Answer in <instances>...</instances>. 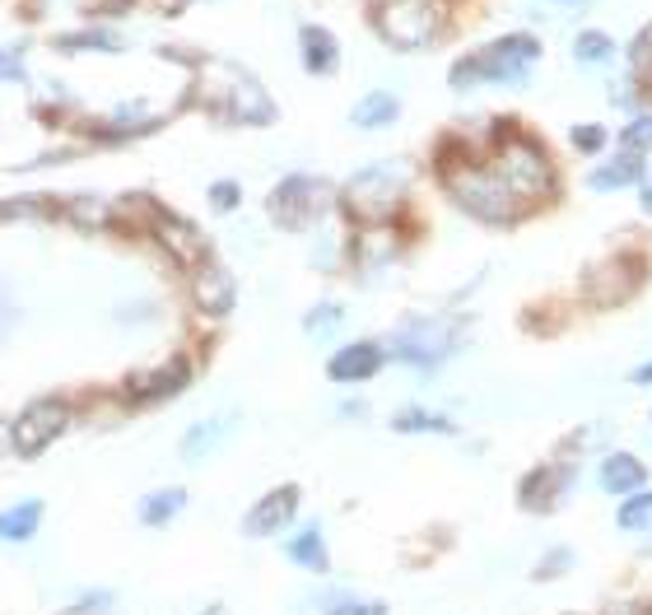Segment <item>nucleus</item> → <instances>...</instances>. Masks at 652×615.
I'll return each mask as SVG.
<instances>
[{"instance_id":"37","label":"nucleus","mask_w":652,"mask_h":615,"mask_svg":"<svg viewBox=\"0 0 652 615\" xmlns=\"http://www.w3.org/2000/svg\"><path fill=\"white\" fill-rule=\"evenodd\" d=\"M633 382H639V388H648V382H652V359L633 368Z\"/></svg>"},{"instance_id":"22","label":"nucleus","mask_w":652,"mask_h":615,"mask_svg":"<svg viewBox=\"0 0 652 615\" xmlns=\"http://www.w3.org/2000/svg\"><path fill=\"white\" fill-rule=\"evenodd\" d=\"M43 522V499H24L0 513V541H28Z\"/></svg>"},{"instance_id":"26","label":"nucleus","mask_w":652,"mask_h":615,"mask_svg":"<svg viewBox=\"0 0 652 615\" xmlns=\"http://www.w3.org/2000/svg\"><path fill=\"white\" fill-rule=\"evenodd\" d=\"M289 559H294V565H304V569H312V573H322V569L331 565L322 532H317V527H304V532L289 541Z\"/></svg>"},{"instance_id":"13","label":"nucleus","mask_w":652,"mask_h":615,"mask_svg":"<svg viewBox=\"0 0 652 615\" xmlns=\"http://www.w3.org/2000/svg\"><path fill=\"white\" fill-rule=\"evenodd\" d=\"M382 359H387V350L378 341H349L331 355L327 374H331V382H368L382 368Z\"/></svg>"},{"instance_id":"19","label":"nucleus","mask_w":652,"mask_h":615,"mask_svg":"<svg viewBox=\"0 0 652 615\" xmlns=\"http://www.w3.org/2000/svg\"><path fill=\"white\" fill-rule=\"evenodd\" d=\"M396 117H401V98L387 94V90H374V94H364L355 108H349V127H359V131H387Z\"/></svg>"},{"instance_id":"27","label":"nucleus","mask_w":652,"mask_h":615,"mask_svg":"<svg viewBox=\"0 0 652 615\" xmlns=\"http://www.w3.org/2000/svg\"><path fill=\"white\" fill-rule=\"evenodd\" d=\"M392 429H401V434H452L457 425L448 415H434V411H401L392 419Z\"/></svg>"},{"instance_id":"30","label":"nucleus","mask_w":652,"mask_h":615,"mask_svg":"<svg viewBox=\"0 0 652 615\" xmlns=\"http://www.w3.org/2000/svg\"><path fill=\"white\" fill-rule=\"evenodd\" d=\"M648 522H652V489H643V495L633 489V499L620 508V527L625 532H639V527H648Z\"/></svg>"},{"instance_id":"8","label":"nucleus","mask_w":652,"mask_h":615,"mask_svg":"<svg viewBox=\"0 0 652 615\" xmlns=\"http://www.w3.org/2000/svg\"><path fill=\"white\" fill-rule=\"evenodd\" d=\"M396 359L415 364V368H434L443 364L452 350H457V322L448 318H411L396 331Z\"/></svg>"},{"instance_id":"40","label":"nucleus","mask_w":652,"mask_h":615,"mask_svg":"<svg viewBox=\"0 0 652 615\" xmlns=\"http://www.w3.org/2000/svg\"><path fill=\"white\" fill-rule=\"evenodd\" d=\"M555 5H573L578 10V5H592V0H555Z\"/></svg>"},{"instance_id":"3","label":"nucleus","mask_w":652,"mask_h":615,"mask_svg":"<svg viewBox=\"0 0 652 615\" xmlns=\"http://www.w3.org/2000/svg\"><path fill=\"white\" fill-rule=\"evenodd\" d=\"M545 57L536 33H503L452 61V90H475V84H526V75Z\"/></svg>"},{"instance_id":"9","label":"nucleus","mask_w":652,"mask_h":615,"mask_svg":"<svg viewBox=\"0 0 652 615\" xmlns=\"http://www.w3.org/2000/svg\"><path fill=\"white\" fill-rule=\"evenodd\" d=\"M66 425H70V406L61 397L33 401V406H24V415L14 419V448H20L24 457H38L66 434Z\"/></svg>"},{"instance_id":"28","label":"nucleus","mask_w":652,"mask_h":615,"mask_svg":"<svg viewBox=\"0 0 652 615\" xmlns=\"http://www.w3.org/2000/svg\"><path fill=\"white\" fill-rule=\"evenodd\" d=\"M620 150H633V154H648V150H652V108H639V113L625 121Z\"/></svg>"},{"instance_id":"15","label":"nucleus","mask_w":652,"mask_h":615,"mask_svg":"<svg viewBox=\"0 0 652 615\" xmlns=\"http://www.w3.org/2000/svg\"><path fill=\"white\" fill-rule=\"evenodd\" d=\"M298 61H304L308 75H336V66H341V43L331 38V33L322 24H304L298 28Z\"/></svg>"},{"instance_id":"11","label":"nucleus","mask_w":652,"mask_h":615,"mask_svg":"<svg viewBox=\"0 0 652 615\" xmlns=\"http://www.w3.org/2000/svg\"><path fill=\"white\" fill-rule=\"evenodd\" d=\"M643 285V267L639 261H602L588 271V298L592 304H625V298Z\"/></svg>"},{"instance_id":"10","label":"nucleus","mask_w":652,"mask_h":615,"mask_svg":"<svg viewBox=\"0 0 652 615\" xmlns=\"http://www.w3.org/2000/svg\"><path fill=\"white\" fill-rule=\"evenodd\" d=\"M154 238H158V248H164L178 267H191L197 271L201 261L210 257V243L197 224H187L178 215H168V210H154Z\"/></svg>"},{"instance_id":"36","label":"nucleus","mask_w":652,"mask_h":615,"mask_svg":"<svg viewBox=\"0 0 652 615\" xmlns=\"http://www.w3.org/2000/svg\"><path fill=\"white\" fill-rule=\"evenodd\" d=\"M569 551H555L550 559H545V565H541V578H555V573H564V569H569Z\"/></svg>"},{"instance_id":"18","label":"nucleus","mask_w":652,"mask_h":615,"mask_svg":"<svg viewBox=\"0 0 652 615\" xmlns=\"http://www.w3.org/2000/svg\"><path fill=\"white\" fill-rule=\"evenodd\" d=\"M648 485V466L633 452H610L602 462V489L606 495H633Z\"/></svg>"},{"instance_id":"20","label":"nucleus","mask_w":652,"mask_h":615,"mask_svg":"<svg viewBox=\"0 0 652 615\" xmlns=\"http://www.w3.org/2000/svg\"><path fill=\"white\" fill-rule=\"evenodd\" d=\"M187 382H191L187 359H173L168 368H158V374H140V378L131 382V397H135V401H164V397H173V392H182Z\"/></svg>"},{"instance_id":"7","label":"nucleus","mask_w":652,"mask_h":615,"mask_svg":"<svg viewBox=\"0 0 652 615\" xmlns=\"http://www.w3.org/2000/svg\"><path fill=\"white\" fill-rule=\"evenodd\" d=\"M327 201H331V187L322 178H312V173H289V178L271 191L266 210H271V220L280 228L298 234V228H308L317 215H322Z\"/></svg>"},{"instance_id":"35","label":"nucleus","mask_w":652,"mask_h":615,"mask_svg":"<svg viewBox=\"0 0 652 615\" xmlns=\"http://www.w3.org/2000/svg\"><path fill=\"white\" fill-rule=\"evenodd\" d=\"M0 80H24V66H20V51H5V57H0Z\"/></svg>"},{"instance_id":"31","label":"nucleus","mask_w":652,"mask_h":615,"mask_svg":"<svg viewBox=\"0 0 652 615\" xmlns=\"http://www.w3.org/2000/svg\"><path fill=\"white\" fill-rule=\"evenodd\" d=\"M341 318H345V308H341V304H322V308H312V312H308L304 327L312 331V336H322V331L341 327Z\"/></svg>"},{"instance_id":"38","label":"nucleus","mask_w":652,"mask_h":615,"mask_svg":"<svg viewBox=\"0 0 652 615\" xmlns=\"http://www.w3.org/2000/svg\"><path fill=\"white\" fill-rule=\"evenodd\" d=\"M639 201H643V210H648V215H652V182L639 191Z\"/></svg>"},{"instance_id":"1","label":"nucleus","mask_w":652,"mask_h":615,"mask_svg":"<svg viewBox=\"0 0 652 615\" xmlns=\"http://www.w3.org/2000/svg\"><path fill=\"white\" fill-rule=\"evenodd\" d=\"M197 98H201L205 113H215L220 121H234V127H271L280 117L266 84L238 61L205 57L197 66Z\"/></svg>"},{"instance_id":"2","label":"nucleus","mask_w":652,"mask_h":615,"mask_svg":"<svg viewBox=\"0 0 652 615\" xmlns=\"http://www.w3.org/2000/svg\"><path fill=\"white\" fill-rule=\"evenodd\" d=\"M443 187L452 191V201L466 210V215H475L481 224H518L526 220L532 210H526L513 191H508V182L495 173V164L489 159H475V154H457V159H443Z\"/></svg>"},{"instance_id":"24","label":"nucleus","mask_w":652,"mask_h":615,"mask_svg":"<svg viewBox=\"0 0 652 615\" xmlns=\"http://www.w3.org/2000/svg\"><path fill=\"white\" fill-rule=\"evenodd\" d=\"M625 57H629V75L639 80V90H643V103H652V24H643L639 33H633Z\"/></svg>"},{"instance_id":"25","label":"nucleus","mask_w":652,"mask_h":615,"mask_svg":"<svg viewBox=\"0 0 652 615\" xmlns=\"http://www.w3.org/2000/svg\"><path fill=\"white\" fill-rule=\"evenodd\" d=\"M187 508V489H154V495L140 499V522L164 527L168 518H178Z\"/></svg>"},{"instance_id":"33","label":"nucleus","mask_w":652,"mask_h":615,"mask_svg":"<svg viewBox=\"0 0 652 615\" xmlns=\"http://www.w3.org/2000/svg\"><path fill=\"white\" fill-rule=\"evenodd\" d=\"M238 201H242L238 182H215V187H210V205H215V210H238Z\"/></svg>"},{"instance_id":"29","label":"nucleus","mask_w":652,"mask_h":615,"mask_svg":"<svg viewBox=\"0 0 652 615\" xmlns=\"http://www.w3.org/2000/svg\"><path fill=\"white\" fill-rule=\"evenodd\" d=\"M57 47L61 51H117L121 38H117V33H66Z\"/></svg>"},{"instance_id":"14","label":"nucleus","mask_w":652,"mask_h":615,"mask_svg":"<svg viewBox=\"0 0 652 615\" xmlns=\"http://www.w3.org/2000/svg\"><path fill=\"white\" fill-rule=\"evenodd\" d=\"M191 298H197V308H205V312H228L234 308V298H238V289H234V275H228L220 261H201L197 271H191Z\"/></svg>"},{"instance_id":"21","label":"nucleus","mask_w":652,"mask_h":615,"mask_svg":"<svg viewBox=\"0 0 652 615\" xmlns=\"http://www.w3.org/2000/svg\"><path fill=\"white\" fill-rule=\"evenodd\" d=\"M234 425H238L234 415H205L201 425H191V429H187V438H182V457H191V462H197V457H205L215 443H224V438L234 434Z\"/></svg>"},{"instance_id":"17","label":"nucleus","mask_w":652,"mask_h":615,"mask_svg":"<svg viewBox=\"0 0 652 615\" xmlns=\"http://www.w3.org/2000/svg\"><path fill=\"white\" fill-rule=\"evenodd\" d=\"M643 154H633V150H620V154H610V159L602 168H592L588 173V187L592 191H620L629 182H639L643 178Z\"/></svg>"},{"instance_id":"5","label":"nucleus","mask_w":652,"mask_h":615,"mask_svg":"<svg viewBox=\"0 0 652 615\" xmlns=\"http://www.w3.org/2000/svg\"><path fill=\"white\" fill-rule=\"evenodd\" d=\"M452 20L448 0H378L374 5V28L387 47L396 51H425L443 38Z\"/></svg>"},{"instance_id":"4","label":"nucleus","mask_w":652,"mask_h":615,"mask_svg":"<svg viewBox=\"0 0 652 615\" xmlns=\"http://www.w3.org/2000/svg\"><path fill=\"white\" fill-rule=\"evenodd\" d=\"M489 164H495V173L508 182V191L526 205L536 210L545 197H555V164L550 154H545V145L536 135H526L518 127H499L495 131V150H489Z\"/></svg>"},{"instance_id":"39","label":"nucleus","mask_w":652,"mask_h":615,"mask_svg":"<svg viewBox=\"0 0 652 615\" xmlns=\"http://www.w3.org/2000/svg\"><path fill=\"white\" fill-rule=\"evenodd\" d=\"M620 615H652V611H648V606H625Z\"/></svg>"},{"instance_id":"34","label":"nucleus","mask_w":652,"mask_h":615,"mask_svg":"<svg viewBox=\"0 0 652 615\" xmlns=\"http://www.w3.org/2000/svg\"><path fill=\"white\" fill-rule=\"evenodd\" d=\"M331 615H387V606L382 602H345V606H336Z\"/></svg>"},{"instance_id":"12","label":"nucleus","mask_w":652,"mask_h":615,"mask_svg":"<svg viewBox=\"0 0 652 615\" xmlns=\"http://www.w3.org/2000/svg\"><path fill=\"white\" fill-rule=\"evenodd\" d=\"M298 513V485H280L271 495H261L252 504V513L242 518V532L248 536H275L280 527H289Z\"/></svg>"},{"instance_id":"32","label":"nucleus","mask_w":652,"mask_h":615,"mask_svg":"<svg viewBox=\"0 0 652 615\" xmlns=\"http://www.w3.org/2000/svg\"><path fill=\"white\" fill-rule=\"evenodd\" d=\"M569 140H573V150L596 154V150L606 145V127H596V121H588V127H573V131H569Z\"/></svg>"},{"instance_id":"6","label":"nucleus","mask_w":652,"mask_h":615,"mask_svg":"<svg viewBox=\"0 0 652 615\" xmlns=\"http://www.w3.org/2000/svg\"><path fill=\"white\" fill-rule=\"evenodd\" d=\"M405 191H411V164H405V159H382V164L359 168L355 178L345 182L341 201H345V210L355 220H387L405 201Z\"/></svg>"},{"instance_id":"16","label":"nucleus","mask_w":652,"mask_h":615,"mask_svg":"<svg viewBox=\"0 0 652 615\" xmlns=\"http://www.w3.org/2000/svg\"><path fill=\"white\" fill-rule=\"evenodd\" d=\"M564 485H573V466H541L522 481V508H555Z\"/></svg>"},{"instance_id":"23","label":"nucleus","mask_w":652,"mask_h":615,"mask_svg":"<svg viewBox=\"0 0 652 615\" xmlns=\"http://www.w3.org/2000/svg\"><path fill=\"white\" fill-rule=\"evenodd\" d=\"M573 61L578 66H606L615 61V38L606 28H583V33H573Z\"/></svg>"}]
</instances>
